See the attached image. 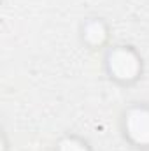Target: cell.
I'll use <instances>...</instances> for the list:
<instances>
[{
  "label": "cell",
  "instance_id": "cell-2",
  "mask_svg": "<svg viewBox=\"0 0 149 151\" xmlns=\"http://www.w3.org/2000/svg\"><path fill=\"white\" fill-rule=\"evenodd\" d=\"M128 132L130 135L142 144L149 142V113L148 111H133L128 116Z\"/></svg>",
  "mask_w": 149,
  "mask_h": 151
},
{
  "label": "cell",
  "instance_id": "cell-3",
  "mask_svg": "<svg viewBox=\"0 0 149 151\" xmlns=\"http://www.w3.org/2000/svg\"><path fill=\"white\" fill-rule=\"evenodd\" d=\"M86 37L90 39L91 42H100L102 39L105 37L102 25H100V23H91V25L88 27V30H86Z\"/></svg>",
  "mask_w": 149,
  "mask_h": 151
},
{
  "label": "cell",
  "instance_id": "cell-4",
  "mask_svg": "<svg viewBox=\"0 0 149 151\" xmlns=\"http://www.w3.org/2000/svg\"><path fill=\"white\" fill-rule=\"evenodd\" d=\"M62 151H88L82 144L75 142V141H67L62 144Z\"/></svg>",
  "mask_w": 149,
  "mask_h": 151
},
{
  "label": "cell",
  "instance_id": "cell-1",
  "mask_svg": "<svg viewBox=\"0 0 149 151\" xmlns=\"http://www.w3.org/2000/svg\"><path fill=\"white\" fill-rule=\"evenodd\" d=\"M109 65H111L112 72L121 79H130L139 70L137 58L130 51H125V49H117L112 53L109 58Z\"/></svg>",
  "mask_w": 149,
  "mask_h": 151
}]
</instances>
